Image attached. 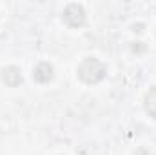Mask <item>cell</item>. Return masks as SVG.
<instances>
[{"instance_id": "6da1fadb", "label": "cell", "mask_w": 156, "mask_h": 155, "mask_svg": "<svg viewBox=\"0 0 156 155\" xmlns=\"http://www.w3.org/2000/svg\"><path fill=\"white\" fill-rule=\"evenodd\" d=\"M105 73H107V68L102 60L94 59V57H85L80 64H78L76 75L82 82L85 84H96L100 80L105 78Z\"/></svg>"}, {"instance_id": "7a4b0ae2", "label": "cell", "mask_w": 156, "mask_h": 155, "mask_svg": "<svg viewBox=\"0 0 156 155\" xmlns=\"http://www.w3.org/2000/svg\"><path fill=\"white\" fill-rule=\"evenodd\" d=\"M62 18L64 22L69 26V28H82L87 20V15H85V9L80 6V4H67L64 13H62Z\"/></svg>"}, {"instance_id": "3957f363", "label": "cell", "mask_w": 156, "mask_h": 155, "mask_svg": "<svg viewBox=\"0 0 156 155\" xmlns=\"http://www.w3.org/2000/svg\"><path fill=\"white\" fill-rule=\"evenodd\" d=\"M0 77H2V82H4L5 86L16 88V86L22 84V70L16 68V66H7V68L2 70Z\"/></svg>"}, {"instance_id": "277c9868", "label": "cell", "mask_w": 156, "mask_h": 155, "mask_svg": "<svg viewBox=\"0 0 156 155\" xmlns=\"http://www.w3.org/2000/svg\"><path fill=\"white\" fill-rule=\"evenodd\" d=\"M53 77H55V70H53V66L49 62H38L35 66V70H33V78L37 82H40V84L51 82Z\"/></svg>"}, {"instance_id": "5b68a950", "label": "cell", "mask_w": 156, "mask_h": 155, "mask_svg": "<svg viewBox=\"0 0 156 155\" xmlns=\"http://www.w3.org/2000/svg\"><path fill=\"white\" fill-rule=\"evenodd\" d=\"M144 108L147 112V115L153 117L156 120V86H153L147 93H145V99H144Z\"/></svg>"}]
</instances>
